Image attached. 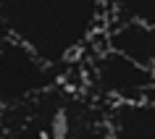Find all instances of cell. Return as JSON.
<instances>
[{
  "label": "cell",
  "instance_id": "6da1fadb",
  "mask_svg": "<svg viewBox=\"0 0 155 139\" xmlns=\"http://www.w3.org/2000/svg\"><path fill=\"white\" fill-rule=\"evenodd\" d=\"M103 18V0H0V29L53 68L82 53Z\"/></svg>",
  "mask_w": 155,
  "mask_h": 139
},
{
  "label": "cell",
  "instance_id": "7a4b0ae2",
  "mask_svg": "<svg viewBox=\"0 0 155 139\" xmlns=\"http://www.w3.org/2000/svg\"><path fill=\"white\" fill-rule=\"evenodd\" d=\"M55 84L53 66L13 37L0 40V108L13 110L48 95Z\"/></svg>",
  "mask_w": 155,
  "mask_h": 139
},
{
  "label": "cell",
  "instance_id": "3957f363",
  "mask_svg": "<svg viewBox=\"0 0 155 139\" xmlns=\"http://www.w3.org/2000/svg\"><path fill=\"white\" fill-rule=\"evenodd\" d=\"M92 87L118 102H137L155 95V71L131 58L105 47L92 58L90 66Z\"/></svg>",
  "mask_w": 155,
  "mask_h": 139
},
{
  "label": "cell",
  "instance_id": "277c9868",
  "mask_svg": "<svg viewBox=\"0 0 155 139\" xmlns=\"http://www.w3.org/2000/svg\"><path fill=\"white\" fill-rule=\"evenodd\" d=\"M113 139H155V97L118 102L110 110Z\"/></svg>",
  "mask_w": 155,
  "mask_h": 139
},
{
  "label": "cell",
  "instance_id": "5b68a950",
  "mask_svg": "<svg viewBox=\"0 0 155 139\" xmlns=\"http://www.w3.org/2000/svg\"><path fill=\"white\" fill-rule=\"evenodd\" d=\"M108 47L155 71V29L134 21H116L108 29Z\"/></svg>",
  "mask_w": 155,
  "mask_h": 139
},
{
  "label": "cell",
  "instance_id": "8992f818",
  "mask_svg": "<svg viewBox=\"0 0 155 139\" xmlns=\"http://www.w3.org/2000/svg\"><path fill=\"white\" fill-rule=\"evenodd\" d=\"M105 11H110L118 21H134V24L155 29V0H103Z\"/></svg>",
  "mask_w": 155,
  "mask_h": 139
},
{
  "label": "cell",
  "instance_id": "52a82bcc",
  "mask_svg": "<svg viewBox=\"0 0 155 139\" xmlns=\"http://www.w3.org/2000/svg\"><path fill=\"white\" fill-rule=\"evenodd\" d=\"M3 139H50L40 126H34V123H24L21 129H13V131H5V137Z\"/></svg>",
  "mask_w": 155,
  "mask_h": 139
},
{
  "label": "cell",
  "instance_id": "ba28073f",
  "mask_svg": "<svg viewBox=\"0 0 155 139\" xmlns=\"http://www.w3.org/2000/svg\"><path fill=\"white\" fill-rule=\"evenodd\" d=\"M5 131H8V121H5V110L0 108V139L5 137Z\"/></svg>",
  "mask_w": 155,
  "mask_h": 139
}]
</instances>
